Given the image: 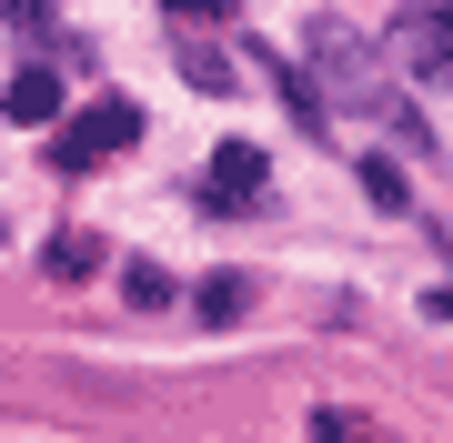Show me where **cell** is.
Segmentation results:
<instances>
[{
	"mask_svg": "<svg viewBox=\"0 0 453 443\" xmlns=\"http://www.w3.org/2000/svg\"><path fill=\"white\" fill-rule=\"evenodd\" d=\"M142 141V111L131 101H91V111H61V132H50V162L61 172H91V162H111V151Z\"/></svg>",
	"mask_w": 453,
	"mask_h": 443,
	"instance_id": "obj_1",
	"label": "cell"
},
{
	"mask_svg": "<svg viewBox=\"0 0 453 443\" xmlns=\"http://www.w3.org/2000/svg\"><path fill=\"white\" fill-rule=\"evenodd\" d=\"M393 41L413 50V81H453V11H403Z\"/></svg>",
	"mask_w": 453,
	"mask_h": 443,
	"instance_id": "obj_2",
	"label": "cell"
},
{
	"mask_svg": "<svg viewBox=\"0 0 453 443\" xmlns=\"http://www.w3.org/2000/svg\"><path fill=\"white\" fill-rule=\"evenodd\" d=\"M61 101H71V81H61L50 61H31V71H11L0 111H11V121H61Z\"/></svg>",
	"mask_w": 453,
	"mask_h": 443,
	"instance_id": "obj_3",
	"label": "cell"
},
{
	"mask_svg": "<svg viewBox=\"0 0 453 443\" xmlns=\"http://www.w3.org/2000/svg\"><path fill=\"white\" fill-rule=\"evenodd\" d=\"M211 202H262V151L232 141L222 162H211Z\"/></svg>",
	"mask_w": 453,
	"mask_h": 443,
	"instance_id": "obj_4",
	"label": "cell"
},
{
	"mask_svg": "<svg viewBox=\"0 0 453 443\" xmlns=\"http://www.w3.org/2000/svg\"><path fill=\"white\" fill-rule=\"evenodd\" d=\"M172 31H181V61H192V91H242L222 50H202V31H192V20H172Z\"/></svg>",
	"mask_w": 453,
	"mask_h": 443,
	"instance_id": "obj_5",
	"label": "cell"
},
{
	"mask_svg": "<svg viewBox=\"0 0 453 443\" xmlns=\"http://www.w3.org/2000/svg\"><path fill=\"white\" fill-rule=\"evenodd\" d=\"M192 302H202V323H232V312H252V272H211Z\"/></svg>",
	"mask_w": 453,
	"mask_h": 443,
	"instance_id": "obj_6",
	"label": "cell"
},
{
	"mask_svg": "<svg viewBox=\"0 0 453 443\" xmlns=\"http://www.w3.org/2000/svg\"><path fill=\"white\" fill-rule=\"evenodd\" d=\"M50 272H61V282H91L101 272V242H91V232H61V242H50Z\"/></svg>",
	"mask_w": 453,
	"mask_h": 443,
	"instance_id": "obj_7",
	"label": "cell"
},
{
	"mask_svg": "<svg viewBox=\"0 0 453 443\" xmlns=\"http://www.w3.org/2000/svg\"><path fill=\"white\" fill-rule=\"evenodd\" d=\"M121 293H131V312H162V302L181 293V282H172L162 263H131V272H121Z\"/></svg>",
	"mask_w": 453,
	"mask_h": 443,
	"instance_id": "obj_8",
	"label": "cell"
},
{
	"mask_svg": "<svg viewBox=\"0 0 453 443\" xmlns=\"http://www.w3.org/2000/svg\"><path fill=\"white\" fill-rule=\"evenodd\" d=\"M363 192H372V202H383V212H393V202H403V172H393L383 151H372V162H363Z\"/></svg>",
	"mask_w": 453,
	"mask_h": 443,
	"instance_id": "obj_9",
	"label": "cell"
}]
</instances>
